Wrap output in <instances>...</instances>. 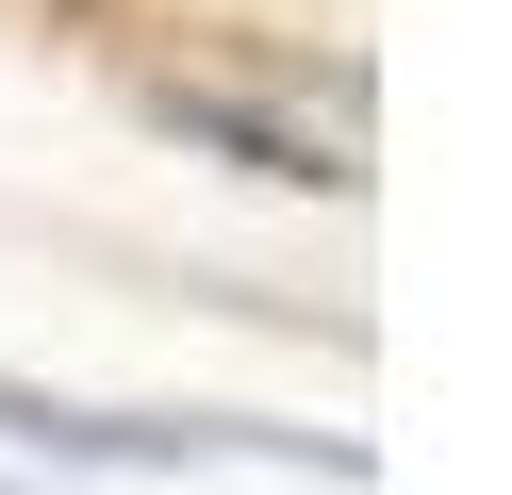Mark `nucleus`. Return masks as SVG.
<instances>
[{"instance_id": "f257e3e1", "label": "nucleus", "mask_w": 512, "mask_h": 495, "mask_svg": "<svg viewBox=\"0 0 512 495\" xmlns=\"http://www.w3.org/2000/svg\"><path fill=\"white\" fill-rule=\"evenodd\" d=\"M0 446L67 462V479H199V462H265V479H364V446L331 429H265V413H100V396L0 380Z\"/></svg>"}, {"instance_id": "f03ea898", "label": "nucleus", "mask_w": 512, "mask_h": 495, "mask_svg": "<svg viewBox=\"0 0 512 495\" xmlns=\"http://www.w3.org/2000/svg\"><path fill=\"white\" fill-rule=\"evenodd\" d=\"M149 116H166L182 149H232L248 182H347V149H331V132H298V116H248V99H215V83H166Z\"/></svg>"}]
</instances>
